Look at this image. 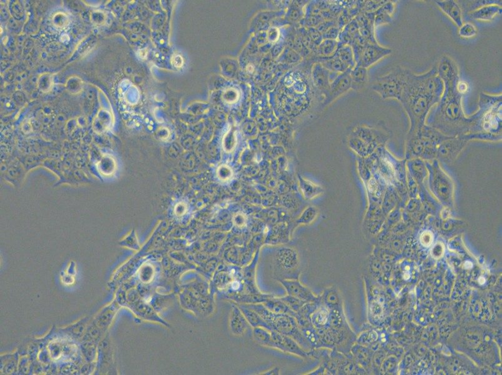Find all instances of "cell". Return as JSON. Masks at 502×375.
Listing matches in <instances>:
<instances>
[{
  "label": "cell",
  "mask_w": 502,
  "mask_h": 375,
  "mask_svg": "<svg viewBox=\"0 0 502 375\" xmlns=\"http://www.w3.org/2000/svg\"><path fill=\"white\" fill-rule=\"evenodd\" d=\"M308 36L310 42L315 44L317 46H319L323 40L322 34L315 28H310L308 31Z\"/></svg>",
  "instance_id": "obj_25"
},
{
  "label": "cell",
  "mask_w": 502,
  "mask_h": 375,
  "mask_svg": "<svg viewBox=\"0 0 502 375\" xmlns=\"http://www.w3.org/2000/svg\"><path fill=\"white\" fill-rule=\"evenodd\" d=\"M351 70V69H350ZM350 70L346 72L340 73L335 76L330 83L329 99L328 102H332L342 95L344 94L351 88V78H350Z\"/></svg>",
  "instance_id": "obj_10"
},
{
  "label": "cell",
  "mask_w": 502,
  "mask_h": 375,
  "mask_svg": "<svg viewBox=\"0 0 502 375\" xmlns=\"http://www.w3.org/2000/svg\"><path fill=\"white\" fill-rule=\"evenodd\" d=\"M250 307L251 308H249L255 311L266 321L270 326L272 330L292 337L300 343L303 348L310 349V345H308L307 340H304V337H302V335L299 330L297 323L293 317L287 314L285 315V313L280 314L271 312L268 308L262 305H251Z\"/></svg>",
  "instance_id": "obj_3"
},
{
  "label": "cell",
  "mask_w": 502,
  "mask_h": 375,
  "mask_svg": "<svg viewBox=\"0 0 502 375\" xmlns=\"http://www.w3.org/2000/svg\"><path fill=\"white\" fill-rule=\"evenodd\" d=\"M173 64L176 67L180 68L182 67L183 61L182 57L180 56H176L173 60Z\"/></svg>",
  "instance_id": "obj_34"
},
{
  "label": "cell",
  "mask_w": 502,
  "mask_h": 375,
  "mask_svg": "<svg viewBox=\"0 0 502 375\" xmlns=\"http://www.w3.org/2000/svg\"><path fill=\"white\" fill-rule=\"evenodd\" d=\"M279 370L278 368H274V369H272L270 372H266L267 375H278Z\"/></svg>",
  "instance_id": "obj_36"
},
{
  "label": "cell",
  "mask_w": 502,
  "mask_h": 375,
  "mask_svg": "<svg viewBox=\"0 0 502 375\" xmlns=\"http://www.w3.org/2000/svg\"><path fill=\"white\" fill-rule=\"evenodd\" d=\"M231 327L232 331L236 334H242L246 330V321L237 308H235L232 312Z\"/></svg>",
  "instance_id": "obj_21"
},
{
  "label": "cell",
  "mask_w": 502,
  "mask_h": 375,
  "mask_svg": "<svg viewBox=\"0 0 502 375\" xmlns=\"http://www.w3.org/2000/svg\"><path fill=\"white\" fill-rule=\"evenodd\" d=\"M279 60L283 62L288 63H296L300 62L302 60L300 54L291 48H285L283 52L279 56Z\"/></svg>",
  "instance_id": "obj_22"
},
{
  "label": "cell",
  "mask_w": 502,
  "mask_h": 375,
  "mask_svg": "<svg viewBox=\"0 0 502 375\" xmlns=\"http://www.w3.org/2000/svg\"><path fill=\"white\" fill-rule=\"evenodd\" d=\"M339 43L337 40H323L320 45L317 46V52L322 58L330 57L336 53Z\"/></svg>",
  "instance_id": "obj_20"
},
{
  "label": "cell",
  "mask_w": 502,
  "mask_h": 375,
  "mask_svg": "<svg viewBox=\"0 0 502 375\" xmlns=\"http://www.w3.org/2000/svg\"><path fill=\"white\" fill-rule=\"evenodd\" d=\"M421 241H422V244L425 246H428L430 244H432V235L428 233H424L422 235V237L420 239Z\"/></svg>",
  "instance_id": "obj_32"
},
{
  "label": "cell",
  "mask_w": 502,
  "mask_h": 375,
  "mask_svg": "<svg viewBox=\"0 0 502 375\" xmlns=\"http://www.w3.org/2000/svg\"><path fill=\"white\" fill-rule=\"evenodd\" d=\"M340 33L339 28L335 26H332L331 28L328 29L323 34V39L324 40H336L338 36H339Z\"/></svg>",
  "instance_id": "obj_26"
},
{
  "label": "cell",
  "mask_w": 502,
  "mask_h": 375,
  "mask_svg": "<svg viewBox=\"0 0 502 375\" xmlns=\"http://www.w3.org/2000/svg\"><path fill=\"white\" fill-rule=\"evenodd\" d=\"M284 50H285V46L283 43H276V45H274L273 48L271 49L272 56L273 58H278V56H280Z\"/></svg>",
  "instance_id": "obj_30"
},
{
  "label": "cell",
  "mask_w": 502,
  "mask_h": 375,
  "mask_svg": "<svg viewBox=\"0 0 502 375\" xmlns=\"http://www.w3.org/2000/svg\"><path fill=\"white\" fill-rule=\"evenodd\" d=\"M478 30L476 25L470 22L463 23L459 28V35L463 38H472L476 36Z\"/></svg>",
  "instance_id": "obj_23"
},
{
  "label": "cell",
  "mask_w": 502,
  "mask_h": 375,
  "mask_svg": "<svg viewBox=\"0 0 502 375\" xmlns=\"http://www.w3.org/2000/svg\"><path fill=\"white\" fill-rule=\"evenodd\" d=\"M433 255L436 258H438L442 255L443 253V249L441 245H437L434 247V249L432 250Z\"/></svg>",
  "instance_id": "obj_33"
},
{
  "label": "cell",
  "mask_w": 502,
  "mask_h": 375,
  "mask_svg": "<svg viewBox=\"0 0 502 375\" xmlns=\"http://www.w3.org/2000/svg\"><path fill=\"white\" fill-rule=\"evenodd\" d=\"M324 298L325 304L330 308H336L340 303V298L335 291H329L327 295L325 294Z\"/></svg>",
  "instance_id": "obj_24"
},
{
  "label": "cell",
  "mask_w": 502,
  "mask_h": 375,
  "mask_svg": "<svg viewBox=\"0 0 502 375\" xmlns=\"http://www.w3.org/2000/svg\"><path fill=\"white\" fill-rule=\"evenodd\" d=\"M438 8L444 12V13L449 17L458 28L461 26L463 22L462 11L461 6L457 1L454 0H442V1H435Z\"/></svg>",
  "instance_id": "obj_12"
},
{
  "label": "cell",
  "mask_w": 502,
  "mask_h": 375,
  "mask_svg": "<svg viewBox=\"0 0 502 375\" xmlns=\"http://www.w3.org/2000/svg\"><path fill=\"white\" fill-rule=\"evenodd\" d=\"M413 76L414 73L406 70L402 93L399 100L410 120L409 133L417 131L425 125L428 113L437 104L418 87Z\"/></svg>",
  "instance_id": "obj_2"
},
{
  "label": "cell",
  "mask_w": 502,
  "mask_h": 375,
  "mask_svg": "<svg viewBox=\"0 0 502 375\" xmlns=\"http://www.w3.org/2000/svg\"><path fill=\"white\" fill-rule=\"evenodd\" d=\"M267 38L271 43H276L280 38V31L276 27H271L267 33Z\"/></svg>",
  "instance_id": "obj_27"
},
{
  "label": "cell",
  "mask_w": 502,
  "mask_h": 375,
  "mask_svg": "<svg viewBox=\"0 0 502 375\" xmlns=\"http://www.w3.org/2000/svg\"><path fill=\"white\" fill-rule=\"evenodd\" d=\"M319 63L329 72L337 74L346 72L350 70L335 53L330 57L322 58Z\"/></svg>",
  "instance_id": "obj_16"
},
{
  "label": "cell",
  "mask_w": 502,
  "mask_h": 375,
  "mask_svg": "<svg viewBox=\"0 0 502 375\" xmlns=\"http://www.w3.org/2000/svg\"><path fill=\"white\" fill-rule=\"evenodd\" d=\"M456 88L457 92L462 95V96H464V95L466 94L468 91H469V85L467 82L460 79L457 83Z\"/></svg>",
  "instance_id": "obj_29"
},
{
  "label": "cell",
  "mask_w": 502,
  "mask_h": 375,
  "mask_svg": "<svg viewBox=\"0 0 502 375\" xmlns=\"http://www.w3.org/2000/svg\"><path fill=\"white\" fill-rule=\"evenodd\" d=\"M349 75L351 78V88L355 90L362 89L368 81L367 70L359 66L356 65L350 70Z\"/></svg>",
  "instance_id": "obj_15"
},
{
  "label": "cell",
  "mask_w": 502,
  "mask_h": 375,
  "mask_svg": "<svg viewBox=\"0 0 502 375\" xmlns=\"http://www.w3.org/2000/svg\"><path fill=\"white\" fill-rule=\"evenodd\" d=\"M301 14L300 9L298 7H294V8H291L290 12H289V18L294 21L298 20V19L300 18Z\"/></svg>",
  "instance_id": "obj_31"
},
{
  "label": "cell",
  "mask_w": 502,
  "mask_h": 375,
  "mask_svg": "<svg viewBox=\"0 0 502 375\" xmlns=\"http://www.w3.org/2000/svg\"><path fill=\"white\" fill-rule=\"evenodd\" d=\"M338 57L346 64L349 69H352L356 67V63L355 61L353 50L351 45H345L338 47L336 53Z\"/></svg>",
  "instance_id": "obj_17"
},
{
  "label": "cell",
  "mask_w": 502,
  "mask_h": 375,
  "mask_svg": "<svg viewBox=\"0 0 502 375\" xmlns=\"http://www.w3.org/2000/svg\"><path fill=\"white\" fill-rule=\"evenodd\" d=\"M241 310L243 312L246 320L248 321L253 327L255 328H264L269 331H271V328L265 320L253 310H249V308H241Z\"/></svg>",
  "instance_id": "obj_18"
},
{
  "label": "cell",
  "mask_w": 502,
  "mask_h": 375,
  "mask_svg": "<svg viewBox=\"0 0 502 375\" xmlns=\"http://www.w3.org/2000/svg\"><path fill=\"white\" fill-rule=\"evenodd\" d=\"M436 67L438 77L442 80L444 86L456 84L460 80L457 63L450 56H443Z\"/></svg>",
  "instance_id": "obj_6"
},
{
  "label": "cell",
  "mask_w": 502,
  "mask_h": 375,
  "mask_svg": "<svg viewBox=\"0 0 502 375\" xmlns=\"http://www.w3.org/2000/svg\"><path fill=\"white\" fill-rule=\"evenodd\" d=\"M186 205L183 204V203H181V208H180L178 205L176 206L175 208L176 214H177L178 215H183V214H185L186 210Z\"/></svg>",
  "instance_id": "obj_35"
},
{
  "label": "cell",
  "mask_w": 502,
  "mask_h": 375,
  "mask_svg": "<svg viewBox=\"0 0 502 375\" xmlns=\"http://www.w3.org/2000/svg\"><path fill=\"white\" fill-rule=\"evenodd\" d=\"M395 9V2L387 1L378 10L375 11V28L383 24L391 23L393 21V15Z\"/></svg>",
  "instance_id": "obj_14"
},
{
  "label": "cell",
  "mask_w": 502,
  "mask_h": 375,
  "mask_svg": "<svg viewBox=\"0 0 502 375\" xmlns=\"http://www.w3.org/2000/svg\"><path fill=\"white\" fill-rule=\"evenodd\" d=\"M271 335L274 349H278L283 352L291 353L302 357H307V354H305V352L291 337L281 334L274 330L271 331Z\"/></svg>",
  "instance_id": "obj_7"
},
{
  "label": "cell",
  "mask_w": 502,
  "mask_h": 375,
  "mask_svg": "<svg viewBox=\"0 0 502 375\" xmlns=\"http://www.w3.org/2000/svg\"><path fill=\"white\" fill-rule=\"evenodd\" d=\"M331 73L320 63H315L312 70V80L315 87L320 90L329 92Z\"/></svg>",
  "instance_id": "obj_13"
},
{
  "label": "cell",
  "mask_w": 502,
  "mask_h": 375,
  "mask_svg": "<svg viewBox=\"0 0 502 375\" xmlns=\"http://www.w3.org/2000/svg\"><path fill=\"white\" fill-rule=\"evenodd\" d=\"M281 282L285 286L288 295L305 303L315 302L317 298L307 288L297 280H284Z\"/></svg>",
  "instance_id": "obj_8"
},
{
  "label": "cell",
  "mask_w": 502,
  "mask_h": 375,
  "mask_svg": "<svg viewBox=\"0 0 502 375\" xmlns=\"http://www.w3.org/2000/svg\"><path fill=\"white\" fill-rule=\"evenodd\" d=\"M406 70L398 67L388 74L377 78L372 85V89L380 95L383 100L400 99L405 83Z\"/></svg>",
  "instance_id": "obj_4"
},
{
  "label": "cell",
  "mask_w": 502,
  "mask_h": 375,
  "mask_svg": "<svg viewBox=\"0 0 502 375\" xmlns=\"http://www.w3.org/2000/svg\"><path fill=\"white\" fill-rule=\"evenodd\" d=\"M391 53L392 50L390 48L384 47L379 43H367L357 58L356 65L367 69L381 59L390 55Z\"/></svg>",
  "instance_id": "obj_5"
},
{
  "label": "cell",
  "mask_w": 502,
  "mask_h": 375,
  "mask_svg": "<svg viewBox=\"0 0 502 375\" xmlns=\"http://www.w3.org/2000/svg\"><path fill=\"white\" fill-rule=\"evenodd\" d=\"M267 308L271 312L275 313H286L293 316L295 312L291 310L287 304L284 302L281 299H271L267 300L265 302Z\"/></svg>",
  "instance_id": "obj_19"
},
{
  "label": "cell",
  "mask_w": 502,
  "mask_h": 375,
  "mask_svg": "<svg viewBox=\"0 0 502 375\" xmlns=\"http://www.w3.org/2000/svg\"><path fill=\"white\" fill-rule=\"evenodd\" d=\"M374 12L364 13L357 17L360 35L370 43H378L375 37Z\"/></svg>",
  "instance_id": "obj_9"
},
{
  "label": "cell",
  "mask_w": 502,
  "mask_h": 375,
  "mask_svg": "<svg viewBox=\"0 0 502 375\" xmlns=\"http://www.w3.org/2000/svg\"><path fill=\"white\" fill-rule=\"evenodd\" d=\"M493 1L486 5L470 11L469 17L474 20L490 21L493 20L496 16L502 14V8L501 4Z\"/></svg>",
  "instance_id": "obj_11"
},
{
  "label": "cell",
  "mask_w": 502,
  "mask_h": 375,
  "mask_svg": "<svg viewBox=\"0 0 502 375\" xmlns=\"http://www.w3.org/2000/svg\"><path fill=\"white\" fill-rule=\"evenodd\" d=\"M217 174L221 180H227L231 178L232 171L231 169L227 167V166H222L218 169Z\"/></svg>",
  "instance_id": "obj_28"
},
{
  "label": "cell",
  "mask_w": 502,
  "mask_h": 375,
  "mask_svg": "<svg viewBox=\"0 0 502 375\" xmlns=\"http://www.w3.org/2000/svg\"><path fill=\"white\" fill-rule=\"evenodd\" d=\"M457 84L444 86V93L433 114V126L455 133L469 129L474 122V115L468 118L464 114L463 96L457 92Z\"/></svg>",
  "instance_id": "obj_1"
}]
</instances>
